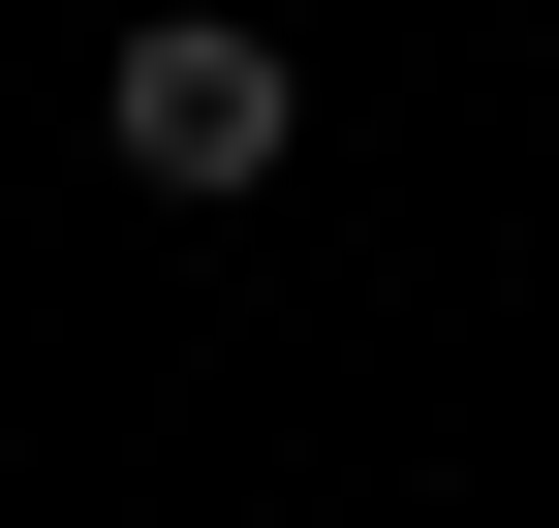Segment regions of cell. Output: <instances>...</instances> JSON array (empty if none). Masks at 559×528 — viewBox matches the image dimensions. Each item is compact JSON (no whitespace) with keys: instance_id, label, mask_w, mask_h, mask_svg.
Here are the masks:
<instances>
[{"instance_id":"1","label":"cell","mask_w":559,"mask_h":528,"mask_svg":"<svg viewBox=\"0 0 559 528\" xmlns=\"http://www.w3.org/2000/svg\"><path fill=\"white\" fill-rule=\"evenodd\" d=\"M94 124H124V187H187V218H218V187H280V124H311V94H280L249 0H156V32L94 62Z\"/></svg>"}]
</instances>
